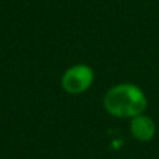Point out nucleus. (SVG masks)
<instances>
[{"label": "nucleus", "instance_id": "nucleus-3", "mask_svg": "<svg viewBox=\"0 0 159 159\" xmlns=\"http://www.w3.org/2000/svg\"><path fill=\"white\" fill-rule=\"evenodd\" d=\"M129 132L132 138L139 142H149L156 135V124L149 116L145 113L135 116L129 121Z\"/></svg>", "mask_w": 159, "mask_h": 159}, {"label": "nucleus", "instance_id": "nucleus-1", "mask_svg": "<svg viewBox=\"0 0 159 159\" xmlns=\"http://www.w3.org/2000/svg\"><path fill=\"white\" fill-rule=\"evenodd\" d=\"M103 107L111 117L131 120L145 113L148 97L145 92L135 83L123 82L111 86L103 96Z\"/></svg>", "mask_w": 159, "mask_h": 159}, {"label": "nucleus", "instance_id": "nucleus-2", "mask_svg": "<svg viewBox=\"0 0 159 159\" xmlns=\"http://www.w3.org/2000/svg\"><path fill=\"white\" fill-rule=\"evenodd\" d=\"M94 82V70L86 63H76L69 66L61 76V87L68 94L86 93Z\"/></svg>", "mask_w": 159, "mask_h": 159}]
</instances>
